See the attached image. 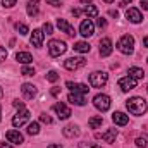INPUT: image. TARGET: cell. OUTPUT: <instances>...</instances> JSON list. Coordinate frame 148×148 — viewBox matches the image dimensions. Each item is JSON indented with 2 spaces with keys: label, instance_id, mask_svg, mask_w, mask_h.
I'll use <instances>...</instances> for the list:
<instances>
[{
  "label": "cell",
  "instance_id": "cell-2",
  "mask_svg": "<svg viewBox=\"0 0 148 148\" xmlns=\"http://www.w3.org/2000/svg\"><path fill=\"white\" fill-rule=\"evenodd\" d=\"M117 48H119V52H122L126 55L133 53V50H134V38L131 36V35H124L117 41Z\"/></svg>",
  "mask_w": 148,
  "mask_h": 148
},
{
  "label": "cell",
  "instance_id": "cell-38",
  "mask_svg": "<svg viewBox=\"0 0 148 148\" xmlns=\"http://www.w3.org/2000/svg\"><path fill=\"white\" fill-rule=\"evenodd\" d=\"M97 24H98V28H105V26H107V21H105L103 17H100V19L97 21Z\"/></svg>",
  "mask_w": 148,
  "mask_h": 148
},
{
  "label": "cell",
  "instance_id": "cell-33",
  "mask_svg": "<svg viewBox=\"0 0 148 148\" xmlns=\"http://www.w3.org/2000/svg\"><path fill=\"white\" fill-rule=\"evenodd\" d=\"M21 74H23V76H33V74H35V69H33V67H23Z\"/></svg>",
  "mask_w": 148,
  "mask_h": 148
},
{
  "label": "cell",
  "instance_id": "cell-47",
  "mask_svg": "<svg viewBox=\"0 0 148 148\" xmlns=\"http://www.w3.org/2000/svg\"><path fill=\"white\" fill-rule=\"evenodd\" d=\"M143 45H145V47L148 48V36H145V38H143Z\"/></svg>",
  "mask_w": 148,
  "mask_h": 148
},
{
  "label": "cell",
  "instance_id": "cell-17",
  "mask_svg": "<svg viewBox=\"0 0 148 148\" xmlns=\"http://www.w3.org/2000/svg\"><path fill=\"white\" fill-rule=\"evenodd\" d=\"M43 31L41 29H35L33 31V35H31V45L33 47H36V48H40L41 45H43Z\"/></svg>",
  "mask_w": 148,
  "mask_h": 148
},
{
  "label": "cell",
  "instance_id": "cell-15",
  "mask_svg": "<svg viewBox=\"0 0 148 148\" xmlns=\"http://www.w3.org/2000/svg\"><path fill=\"white\" fill-rule=\"evenodd\" d=\"M57 26H59L60 31H64V33L69 35V36H74V35H76V33H74V28L66 21V19H60V17H59V19H57Z\"/></svg>",
  "mask_w": 148,
  "mask_h": 148
},
{
  "label": "cell",
  "instance_id": "cell-7",
  "mask_svg": "<svg viewBox=\"0 0 148 148\" xmlns=\"http://www.w3.org/2000/svg\"><path fill=\"white\" fill-rule=\"evenodd\" d=\"M28 121H29V110H26V109H21V110L17 112L14 117H12V124H14L16 127L24 126Z\"/></svg>",
  "mask_w": 148,
  "mask_h": 148
},
{
  "label": "cell",
  "instance_id": "cell-41",
  "mask_svg": "<svg viewBox=\"0 0 148 148\" xmlns=\"http://www.w3.org/2000/svg\"><path fill=\"white\" fill-rule=\"evenodd\" d=\"M59 93H60V88H52V95L53 97H57Z\"/></svg>",
  "mask_w": 148,
  "mask_h": 148
},
{
  "label": "cell",
  "instance_id": "cell-19",
  "mask_svg": "<svg viewBox=\"0 0 148 148\" xmlns=\"http://www.w3.org/2000/svg\"><path fill=\"white\" fill-rule=\"evenodd\" d=\"M115 136H117V129H109L103 134H97V138H102L105 143H114L115 141Z\"/></svg>",
  "mask_w": 148,
  "mask_h": 148
},
{
  "label": "cell",
  "instance_id": "cell-49",
  "mask_svg": "<svg viewBox=\"0 0 148 148\" xmlns=\"http://www.w3.org/2000/svg\"><path fill=\"white\" fill-rule=\"evenodd\" d=\"M2 97H3V90L0 88V98H2Z\"/></svg>",
  "mask_w": 148,
  "mask_h": 148
},
{
  "label": "cell",
  "instance_id": "cell-9",
  "mask_svg": "<svg viewBox=\"0 0 148 148\" xmlns=\"http://www.w3.org/2000/svg\"><path fill=\"white\" fill-rule=\"evenodd\" d=\"M79 33H81L84 38H90L93 33H95V26H93V23H91L90 19H84V21L81 23V26H79Z\"/></svg>",
  "mask_w": 148,
  "mask_h": 148
},
{
  "label": "cell",
  "instance_id": "cell-43",
  "mask_svg": "<svg viewBox=\"0 0 148 148\" xmlns=\"http://www.w3.org/2000/svg\"><path fill=\"white\" fill-rule=\"evenodd\" d=\"M73 14H74V16H76V17H77V16L81 14V10H79V9H73Z\"/></svg>",
  "mask_w": 148,
  "mask_h": 148
},
{
  "label": "cell",
  "instance_id": "cell-28",
  "mask_svg": "<svg viewBox=\"0 0 148 148\" xmlns=\"http://www.w3.org/2000/svg\"><path fill=\"white\" fill-rule=\"evenodd\" d=\"M38 133H40V124H38V122H31V124L28 126V134L33 136V134H38Z\"/></svg>",
  "mask_w": 148,
  "mask_h": 148
},
{
  "label": "cell",
  "instance_id": "cell-29",
  "mask_svg": "<svg viewBox=\"0 0 148 148\" xmlns=\"http://www.w3.org/2000/svg\"><path fill=\"white\" fill-rule=\"evenodd\" d=\"M16 29L19 31V35H28V33H29L28 26H26V24H21V23H17V24H16Z\"/></svg>",
  "mask_w": 148,
  "mask_h": 148
},
{
  "label": "cell",
  "instance_id": "cell-48",
  "mask_svg": "<svg viewBox=\"0 0 148 148\" xmlns=\"http://www.w3.org/2000/svg\"><path fill=\"white\" fill-rule=\"evenodd\" d=\"M133 0H122V5H126V3H131Z\"/></svg>",
  "mask_w": 148,
  "mask_h": 148
},
{
  "label": "cell",
  "instance_id": "cell-20",
  "mask_svg": "<svg viewBox=\"0 0 148 148\" xmlns=\"http://www.w3.org/2000/svg\"><path fill=\"white\" fill-rule=\"evenodd\" d=\"M67 100H69L73 105H79V107H83V105L86 103V98H84V95H77V93H71V95L67 97Z\"/></svg>",
  "mask_w": 148,
  "mask_h": 148
},
{
  "label": "cell",
  "instance_id": "cell-35",
  "mask_svg": "<svg viewBox=\"0 0 148 148\" xmlns=\"http://www.w3.org/2000/svg\"><path fill=\"white\" fill-rule=\"evenodd\" d=\"M16 2H17V0H2V5L7 7V9H10V7L16 5Z\"/></svg>",
  "mask_w": 148,
  "mask_h": 148
},
{
  "label": "cell",
  "instance_id": "cell-44",
  "mask_svg": "<svg viewBox=\"0 0 148 148\" xmlns=\"http://www.w3.org/2000/svg\"><path fill=\"white\" fill-rule=\"evenodd\" d=\"M109 14H110L112 17H117V16H119V12H117V10H110Z\"/></svg>",
  "mask_w": 148,
  "mask_h": 148
},
{
  "label": "cell",
  "instance_id": "cell-37",
  "mask_svg": "<svg viewBox=\"0 0 148 148\" xmlns=\"http://www.w3.org/2000/svg\"><path fill=\"white\" fill-rule=\"evenodd\" d=\"M5 59H7V50L3 47H0V62H3Z\"/></svg>",
  "mask_w": 148,
  "mask_h": 148
},
{
  "label": "cell",
  "instance_id": "cell-31",
  "mask_svg": "<svg viewBox=\"0 0 148 148\" xmlns=\"http://www.w3.org/2000/svg\"><path fill=\"white\" fill-rule=\"evenodd\" d=\"M47 79H48L50 83H55V81L59 79V74L55 73V71H50V73L47 74Z\"/></svg>",
  "mask_w": 148,
  "mask_h": 148
},
{
  "label": "cell",
  "instance_id": "cell-18",
  "mask_svg": "<svg viewBox=\"0 0 148 148\" xmlns=\"http://www.w3.org/2000/svg\"><path fill=\"white\" fill-rule=\"evenodd\" d=\"M112 121H114V124H117V126H126V124L129 122V117H127L126 114H122V112H114Z\"/></svg>",
  "mask_w": 148,
  "mask_h": 148
},
{
  "label": "cell",
  "instance_id": "cell-6",
  "mask_svg": "<svg viewBox=\"0 0 148 148\" xmlns=\"http://www.w3.org/2000/svg\"><path fill=\"white\" fill-rule=\"evenodd\" d=\"M84 64H86V60H84L83 57H69V59L64 60V67H66L67 71H77V69L83 67Z\"/></svg>",
  "mask_w": 148,
  "mask_h": 148
},
{
  "label": "cell",
  "instance_id": "cell-27",
  "mask_svg": "<svg viewBox=\"0 0 148 148\" xmlns=\"http://www.w3.org/2000/svg\"><path fill=\"white\" fill-rule=\"evenodd\" d=\"M83 12H84L88 17H97V16H98V9H97L95 5H84Z\"/></svg>",
  "mask_w": 148,
  "mask_h": 148
},
{
  "label": "cell",
  "instance_id": "cell-1",
  "mask_svg": "<svg viewBox=\"0 0 148 148\" xmlns=\"http://www.w3.org/2000/svg\"><path fill=\"white\" fill-rule=\"evenodd\" d=\"M126 107H127V110L131 112L133 115H143V114L147 112V109H148L147 102H145L143 98H140V97L129 98V100L126 102Z\"/></svg>",
  "mask_w": 148,
  "mask_h": 148
},
{
  "label": "cell",
  "instance_id": "cell-13",
  "mask_svg": "<svg viewBox=\"0 0 148 148\" xmlns=\"http://www.w3.org/2000/svg\"><path fill=\"white\" fill-rule=\"evenodd\" d=\"M126 17H127L131 23H134V24H138V23L143 21V16H141V12H140L138 9H127V10H126Z\"/></svg>",
  "mask_w": 148,
  "mask_h": 148
},
{
  "label": "cell",
  "instance_id": "cell-46",
  "mask_svg": "<svg viewBox=\"0 0 148 148\" xmlns=\"http://www.w3.org/2000/svg\"><path fill=\"white\" fill-rule=\"evenodd\" d=\"M0 148H12V147H10L9 143H2V145H0Z\"/></svg>",
  "mask_w": 148,
  "mask_h": 148
},
{
  "label": "cell",
  "instance_id": "cell-42",
  "mask_svg": "<svg viewBox=\"0 0 148 148\" xmlns=\"http://www.w3.org/2000/svg\"><path fill=\"white\" fill-rule=\"evenodd\" d=\"M47 2H48V3H52V5H60V3H59V0H47Z\"/></svg>",
  "mask_w": 148,
  "mask_h": 148
},
{
  "label": "cell",
  "instance_id": "cell-23",
  "mask_svg": "<svg viewBox=\"0 0 148 148\" xmlns=\"http://www.w3.org/2000/svg\"><path fill=\"white\" fill-rule=\"evenodd\" d=\"M62 133H64V136H67V138H74V136L79 134V129L71 124V126H66V127L62 129Z\"/></svg>",
  "mask_w": 148,
  "mask_h": 148
},
{
  "label": "cell",
  "instance_id": "cell-26",
  "mask_svg": "<svg viewBox=\"0 0 148 148\" xmlns=\"http://www.w3.org/2000/svg\"><path fill=\"white\" fill-rule=\"evenodd\" d=\"M129 76L131 77H134L136 81L138 79H143V76H145V73H143V69H140V67H129Z\"/></svg>",
  "mask_w": 148,
  "mask_h": 148
},
{
  "label": "cell",
  "instance_id": "cell-25",
  "mask_svg": "<svg viewBox=\"0 0 148 148\" xmlns=\"http://www.w3.org/2000/svg\"><path fill=\"white\" fill-rule=\"evenodd\" d=\"M38 3H40V0H29L28 2V14L29 16H36L38 14Z\"/></svg>",
  "mask_w": 148,
  "mask_h": 148
},
{
  "label": "cell",
  "instance_id": "cell-34",
  "mask_svg": "<svg viewBox=\"0 0 148 148\" xmlns=\"http://www.w3.org/2000/svg\"><path fill=\"white\" fill-rule=\"evenodd\" d=\"M40 121L45 122V124H52V117L47 115V114H41V115H40Z\"/></svg>",
  "mask_w": 148,
  "mask_h": 148
},
{
  "label": "cell",
  "instance_id": "cell-39",
  "mask_svg": "<svg viewBox=\"0 0 148 148\" xmlns=\"http://www.w3.org/2000/svg\"><path fill=\"white\" fill-rule=\"evenodd\" d=\"M14 107H17V109H24V102H21V100H14Z\"/></svg>",
  "mask_w": 148,
  "mask_h": 148
},
{
  "label": "cell",
  "instance_id": "cell-52",
  "mask_svg": "<svg viewBox=\"0 0 148 148\" xmlns=\"http://www.w3.org/2000/svg\"><path fill=\"white\" fill-rule=\"evenodd\" d=\"M81 2H84V3H86V2H91V0H81Z\"/></svg>",
  "mask_w": 148,
  "mask_h": 148
},
{
  "label": "cell",
  "instance_id": "cell-40",
  "mask_svg": "<svg viewBox=\"0 0 148 148\" xmlns=\"http://www.w3.org/2000/svg\"><path fill=\"white\" fill-rule=\"evenodd\" d=\"M140 3H141V7H143L145 10H148V0H140Z\"/></svg>",
  "mask_w": 148,
  "mask_h": 148
},
{
  "label": "cell",
  "instance_id": "cell-24",
  "mask_svg": "<svg viewBox=\"0 0 148 148\" xmlns=\"http://www.w3.org/2000/svg\"><path fill=\"white\" fill-rule=\"evenodd\" d=\"M102 122H103L102 115H93V117H90L88 126H90L91 129H97V127H100V126H102Z\"/></svg>",
  "mask_w": 148,
  "mask_h": 148
},
{
  "label": "cell",
  "instance_id": "cell-8",
  "mask_svg": "<svg viewBox=\"0 0 148 148\" xmlns=\"http://www.w3.org/2000/svg\"><path fill=\"white\" fill-rule=\"evenodd\" d=\"M136 84H138V81L134 77H131V76H126V77H121L119 79V88L122 91H131V90L136 88Z\"/></svg>",
  "mask_w": 148,
  "mask_h": 148
},
{
  "label": "cell",
  "instance_id": "cell-50",
  "mask_svg": "<svg viewBox=\"0 0 148 148\" xmlns=\"http://www.w3.org/2000/svg\"><path fill=\"white\" fill-rule=\"evenodd\" d=\"M103 2H107V3H112V2H114V0H103Z\"/></svg>",
  "mask_w": 148,
  "mask_h": 148
},
{
  "label": "cell",
  "instance_id": "cell-22",
  "mask_svg": "<svg viewBox=\"0 0 148 148\" xmlns=\"http://www.w3.org/2000/svg\"><path fill=\"white\" fill-rule=\"evenodd\" d=\"M74 52H79V53H88L90 52V43H86V41H76L74 43Z\"/></svg>",
  "mask_w": 148,
  "mask_h": 148
},
{
  "label": "cell",
  "instance_id": "cell-3",
  "mask_svg": "<svg viewBox=\"0 0 148 148\" xmlns=\"http://www.w3.org/2000/svg\"><path fill=\"white\" fill-rule=\"evenodd\" d=\"M66 50H67V47H66V43L60 41V40H52V41L48 43V53H50V57H59V55H62Z\"/></svg>",
  "mask_w": 148,
  "mask_h": 148
},
{
  "label": "cell",
  "instance_id": "cell-5",
  "mask_svg": "<svg viewBox=\"0 0 148 148\" xmlns=\"http://www.w3.org/2000/svg\"><path fill=\"white\" fill-rule=\"evenodd\" d=\"M93 105H95L98 110H102V112L109 110V109H110V97L100 93V95H97V97L93 98Z\"/></svg>",
  "mask_w": 148,
  "mask_h": 148
},
{
  "label": "cell",
  "instance_id": "cell-14",
  "mask_svg": "<svg viewBox=\"0 0 148 148\" xmlns=\"http://www.w3.org/2000/svg\"><path fill=\"white\" fill-rule=\"evenodd\" d=\"M7 140L10 141V143H16V145H21V143H24V136L19 133V131H14V129H10V131H7Z\"/></svg>",
  "mask_w": 148,
  "mask_h": 148
},
{
  "label": "cell",
  "instance_id": "cell-16",
  "mask_svg": "<svg viewBox=\"0 0 148 148\" xmlns=\"http://www.w3.org/2000/svg\"><path fill=\"white\" fill-rule=\"evenodd\" d=\"M21 91H23V95H24L28 100H31V98L36 97V88H35L33 84H29V83H24L23 88H21Z\"/></svg>",
  "mask_w": 148,
  "mask_h": 148
},
{
  "label": "cell",
  "instance_id": "cell-11",
  "mask_svg": "<svg viewBox=\"0 0 148 148\" xmlns=\"http://www.w3.org/2000/svg\"><path fill=\"white\" fill-rule=\"evenodd\" d=\"M66 86L73 91V93H81V95H86L90 91V88L86 84H81V83H73V81H67Z\"/></svg>",
  "mask_w": 148,
  "mask_h": 148
},
{
  "label": "cell",
  "instance_id": "cell-36",
  "mask_svg": "<svg viewBox=\"0 0 148 148\" xmlns=\"http://www.w3.org/2000/svg\"><path fill=\"white\" fill-rule=\"evenodd\" d=\"M79 148H102L97 143H79Z\"/></svg>",
  "mask_w": 148,
  "mask_h": 148
},
{
  "label": "cell",
  "instance_id": "cell-45",
  "mask_svg": "<svg viewBox=\"0 0 148 148\" xmlns=\"http://www.w3.org/2000/svg\"><path fill=\"white\" fill-rule=\"evenodd\" d=\"M48 148H62L60 145H57V143H52V145H48Z\"/></svg>",
  "mask_w": 148,
  "mask_h": 148
},
{
  "label": "cell",
  "instance_id": "cell-4",
  "mask_svg": "<svg viewBox=\"0 0 148 148\" xmlns=\"http://www.w3.org/2000/svg\"><path fill=\"white\" fill-rule=\"evenodd\" d=\"M107 81H109V74L107 73L97 71V73L90 74V84H91L93 88H102V86L107 84Z\"/></svg>",
  "mask_w": 148,
  "mask_h": 148
},
{
  "label": "cell",
  "instance_id": "cell-51",
  "mask_svg": "<svg viewBox=\"0 0 148 148\" xmlns=\"http://www.w3.org/2000/svg\"><path fill=\"white\" fill-rule=\"evenodd\" d=\"M0 121H2V107H0Z\"/></svg>",
  "mask_w": 148,
  "mask_h": 148
},
{
  "label": "cell",
  "instance_id": "cell-32",
  "mask_svg": "<svg viewBox=\"0 0 148 148\" xmlns=\"http://www.w3.org/2000/svg\"><path fill=\"white\" fill-rule=\"evenodd\" d=\"M43 31H45L47 35H52V33H53V26H52L50 23H45V24H43Z\"/></svg>",
  "mask_w": 148,
  "mask_h": 148
},
{
  "label": "cell",
  "instance_id": "cell-12",
  "mask_svg": "<svg viewBox=\"0 0 148 148\" xmlns=\"http://www.w3.org/2000/svg\"><path fill=\"white\" fill-rule=\"evenodd\" d=\"M110 53H112L110 38H103V40H100V55H102V57H109Z\"/></svg>",
  "mask_w": 148,
  "mask_h": 148
},
{
  "label": "cell",
  "instance_id": "cell-30",
  "mask_svg": "<svg viewBox=\"0 0 148 148\" xmlns=\"http://www.w3.org/2000/svg\"><path fill=\"white\" fill-rule=\"evenodd\" d=\"M136 145L140 148H147L148 147V138L147 136H140V138L136 140Z\"/></svg>",
  "mask_w": 148,
  "mask_h": 148
},
{
  "label": "cell",
  "instance_id": "cell-21",
  "mask_svg": "<svg viewBox=\"0 0 148 148\" xmlns=\"http://www.w3.org/2000/svg\"><path fill=\"white\" fill-rule=\"evenodd\" d=\"M16 60L21 62V64H29V62H33V57H31L29 52H17L16 53Z\"/></svg>",
  "mask_w": 148,
  "mask_h": 148
},
{
  "label": "cell",
  "instance_id": "cell-10",
  "mask_svg": "<svg viewBox=\"0 0 148 148\" xmlns=\"http://www.w3.org/2000/svg\"><path fill=\"white\" fill-rule=\"evenodd\" d=\"M53 110L57 112L59 119H67V117H71V109H69L66 103H62V102H57V103L53 105Z\"/></svg>",
  "mask_w": 148,
  "mask_h": 148
}]
</instances>
